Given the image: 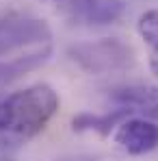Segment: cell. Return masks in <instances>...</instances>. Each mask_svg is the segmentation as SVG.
I'll return each instance as SVG.
<instances>
[{
	"instance_id": "6da1fadb",
	"label": "cell",
	"mask_w": 158,
	"mask_h": 161,
	"mask_svg": "<svg viewBox=\"0 0 158 161\" xmlns=\"http://www.w3.org/2000/svg\"><path fill=\"white\" fill-rule=\"evenodd\" d=\"M59 109V96L50 85L39 83L7 96L0 103V142L20 146L39 135Z\"/></svg>"
},
{
	"instance_id": "7a4b0ae2",
	"label": "cell",
	"mask_w": 158,
	"mask_h": 161,
	"mask_svg": "<svg viewBox=\"0 0 158 161\" xmlns=\"http://www.w3.org/2000/svg\"><path fill=\"white\" fill-rule=\"evenodd\" d=\"M69 57L89 74H104L113 70H121L132 63V48L128 44L106 37L100 42L80 44L69 50Z\"/></svg>"
},
{
	"instance_id": "3957f363",
	"label": "cell",
	"mask_w": 158,
	"mask_h": 161,
	"mask_svg": "<svg viewBox=\"0 0 158 161\" xmlns=\"http://www.w3.org/2000/svg\"><path fill=\"white\" fill-rule=\"evenodd\" d=\"M52 31L46 20L9 15L0 20V57L30 44H48Z\"/></svg>"
},
{
	"instance_id": "277c9868",
	"label": "cell",
	"mask_w": 158,
	"mask_h": 161,
	"mask_svg": "<svg viewBox=\"0 0 158 161\" xmlns=\"http://www.w3.org/2000/svg\"><path fill=\"white\" fill-rule=\"evenodd\" d=\"M113 139L128 155H145L158 146V124L145 118H126L117 124Z\"/></svg>"
},
{
	"instance_id": "5b68a950",
	"label": "cell",
	"mask_w": 158,
	"mask_h": 161,
	"mask_svg": "<svg viewBox=\"0 0 158 161\" xmlns=\"http://www.w3.org/2000/svg\"><path fill=\"white\" fill-rule=\"evenodd\" d=\"M110 100L119 107H128L150 120H158V87L156 85H130L115 89Z\"/></svg>"
},
{
	"instance_id": "8992f818",
	"label": "cell",
	"mask_w": 158,
	"mask_h": 161,
	"mask_svg": "<svg viewBox=\"0 0 158 161\" xmlns=\"http://www.w3.org/2000/svg\"><path fill=\"white\" fill-rule=\"evenodd\" d=\"M124 0H80L78 15L89 24H113L124 15Z\"/></svg>"
},
{
	"instance_id": "52a82bcc",
	"label": "cell",
	"mask_w": 158,
	"mask_h": 161,
	"mask_svg": "<svg viewBox=\"0 0 158 161\" xmlns=\"http://www.w3.org/2000/svg\"><path fill=\"white\" fill-rule=\"evenodd\" d=\"M130 109L128 107H117L113 109V111H108L104 115H93V113H80L76 115L74 120H72V129L74 131H95V133L100 135H110V131L119 124V122H124L126 118H130Z\"/></svg>"
},
{
	"instance_id": "ba28073f",
	"label": "cell",
	"mask_w": 158,
	"mask_h": 161,
	"mask_svg": "<svg viewBox=\"0 0 158 161\" xmlns=\"http://www.w3.org/2000/svg\"><path fill=\"white\" fill-rule=\"evenodd\" d=\"M50 54H52L50 44H43V48L26 54V57H18V59H13V61L0 63V85L20 79L22 74H26L30 70H37L39 65H43V63L50 59Z\"/></svg>"
},
{
	"instance_id": "9c48e42d",
	"label": "cell",
	"mask_w": 158,
	"mask_h": 161,
	"mask_svg": "<svg viewBox=\"0 0 158 161\" xmlns=\"http://www.w3.org/2000/svg\"><path fill=\"white\" fill-rule=\"evenodd\" d=\"M136 31L147 46H158V9L145 11L136 22Z\"/></svg>"
},
{
	"instance_id": "30bf717a",
	"label": "cell",
	"mask_w": 158,
	"mask_h": 161,
	"mask_svg": "<svg viewBox=\"0 0 158 161\" xmlns=\"http://www.w3.org/2000/svg\"><path fill=\"white\" fill-rule=\"evenodd\" d=\"M150 68H152V72L158 76V46L152 48V54H150Z\"/></svg>"
}]
</instances>
